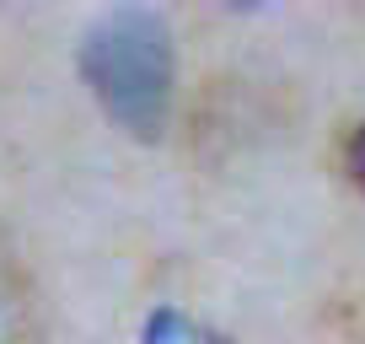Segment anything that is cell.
Returning a JSON list of instances; mask_svg holds the SVG:
<instances>
[{
	"instance_id": "6da1fadb",
	"label": "cell",
	"mask_w": 365,
	"mask_h": 344,
	"mask_svg": "<svg viewBox=\"0 0 365 344\" xmlns=\"http://www.w3.org/2000/svg\"><path fill=\"white\" fill-rule=\"evenodd\" d=\"M86 76L118 124L156 135L161 113H167V86H172L167 27L150 11H113L86 38Z\"/></svg>"
},
{
	"instance_id": "7a4b0ae2",
	"label": "cell",
	"mask_w": 365,
	"mask_h": 344,
	"mask_svg": "<svg viewBox=\"0 0 365 344\" xmlns=\"http://www.w3.org/2000/svg\"><path fill=\"white\" fill-rule=\"evenodd\" d=\"M27 339V290L16 280L11 258L0 253V344H22Z\"/></svg>"
},
{
	"instance_id": "3957f363",
	"label": "cell",
	"mask_w": 365,
	"mask_h": 344,
	"mask_svg": "<svg viewBox=\"0 0 365 344\" xmlns=\"http://www.w3.org/2000/svg\"><path fill=\"white\" fill-rule=\"evenodd\" d=\"M349 172H354V183L365 188V124L349 135Z\"/></svg>"
}]
</instances>
